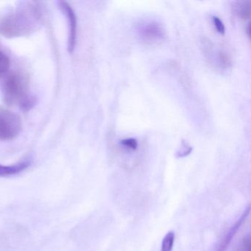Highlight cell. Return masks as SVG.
Here are the masks:
<instances>
[{
    "label": "cell",
    "instance_id": "obj_1",
    "mask_svg": "<svg viewBox=\"0 0 251 251\" xmlns=\"http://www.w3.org/2000/svg\"><path fill=\"white\" fill-rule=\"evenodd\" d=\"M39 22L37 10L33 7L19 10L0 21V34L7 38L30 34Z\"/></svg>",
    "mask_w": 251,
    "mask_h": 251
},
{
    "label": "cell",
    "instance_id": "obj_2",
    "mask_svg": "<svg viewBox=\"0 0 251 251\" xmlns=\"http://www.w3.org/2000/svg\"><path fill=\"white\" fill-rule=\"evenodd\" d=\"M29 80L21 72H13L5 77L3 83V98L5 103L14 105L21 102L28 96Z\"/></svg>",
    "mask_w": 251,
    "mask_h": 251
},
{
    "label": "cell",
    "instance_id": "obj_3",
    "mask_svg": "<svg viewBox=\"0 0 251 251\" xmlns=\"http://www.w3.org/2000/svg\"><path fill=\"white\" fill-rule=\"evenodd\" d=\"M23 123L17 114L0 110V141H10L17 138L21 133Z\"/></svg>",
    "mask_w": 251,
    "mask_h": 251
},
{
    "label": "cell",
    "instance_id": "obj_4",
    "mask_svg": "<svg viewBox=\"0 0 251 251\" xmlns=\"http://www.w3.org/2000/svg\"><path fill=\"white\" fill-rule=\"evenodd\" d=\"M59 8L68 21V51L70 53H72L75 48L77 40V17L74 10L68 2L64 1L59 2Z\"/></svg>",
    "mask_w": 251,
    "mask_h": 251
},
{
    "label": "cell",
    "instance_id": "obj_5",
    "mask_svg": "<svg viewBox=\"0 0 251 251\" xmlns=\"http://www.w3.org/2000/svg\"><path fill=\"white\" fill-rule=\"evenodd\" d=\"M138 33L144 42L155 43L162 40L164 36V29L155 22H145L139 25Z\"/></svg>",
    "mask_w": 251,
    "mask_h": 251
},
{
    "label": "cell",
    "instance_id": "obj_6",
    "mask_svg": "<svg viewBox=\"0 0 251 251\" xmlns=\"http://www.w3.org/2000/svg\"><path fill=\"white\" fill-rule=\"evenodd\" d=\"M32 164L30 158H25L20 162L16 163L11 165H2L0 164V177H8L15 176L23 173L26 169L28 168Z\"/></svg>",
    "mask_w": 251,
    "mask_h": 251
},
{
    "label": "cell",
    "instance_id": "obj_7",
    "mask_svg": "<svg viewBox=\"0 0 251 251\" xmlns=\"http://www.w3.org/2000/svg\"><path fill=\"white\" fill-rule=\"evenodd\" d=\"M236 14L238 17L242 20H247L251 17V1H243L236 5Z\"/></svg>",
    "mask_w": 251,
    "mask_h": 251
},
{
    "label": "cell",
    "instance_id": "obj_8",
    "mask_svg": "<svg viewBox=\"0 0 251 251\" xmlns=\"http://www.w3.org/2000/svg\"><path fill=\"white\" fill-rule=\"evenodd\" d=\"M175 239H176L175 232L173 230L169 231L164 236L162 242H161V251H173Z\"/></svg>",
    "mask_w": 251,
    "mask_h": 251
},
{
    "label": "cell",
    "instance_id": "obj_9",
    "mask_svg": "<svg viewBox=\"0 0 251 251\" xmlns=\"http://www.w3.org/2000/svg\"><path fill=\"white\" fill-rule=\"evenodd\" d=\"M11 61L8 55L0 50V77L9 70Z\"/></svg>",
    "mask_w": 251,
    "mask_h": 251
},
{
    "label": "cell",
    "instance_id": "obj_10",
    "mask_svg": "<svg viewBox=\"0 0 251 251\" xmlns=\"http://www.w3.org/2000/svg\"><path fill=\"white\" fill-rule=\"evenodd\" d=\"M219 60H220L221 65L225 68H228V67H231V58L226 51H220V52H219Z\"/></svg>",
    "mask_w": 251,
    "mask_h": 251
},
{
    "label": "cell",
    "instance_id": "obj_11",
    "mask_svg": "<svg viewBox=\"0 0 251 251\" xmlns=\"http://www.w3.org/2000/svg\"><path fill=\"white\" fill-rule=\"evenodd\" d=\"M121 144L123 146L132 151H136L138 148V142L136 139L128 138V139H123L121 141Z\"/></svg>",
    "mask_w": 251,
    "mask_h": 251
},
{
    "label": "cell",
    "instance_id": "obj_12",
    "mask_svg": "<svg viewBox=\"0 0 251 251\" xmlns=\"http://www.w3.org/2000/svg\"><path fill=\"white\" fill-rule=\"evenodd\" d=\"M212 22L217 31L221 34H224L225 32H226V27H225L223 21L218 17L214 16V17H212Z\"/></svg>",
    "mask_w": 251,
    "mask_h": 251
},
{
    "label": "cell",
    "instance_id": "obj_13",
    "mask_svg": "<svg viewBox=\"0 0 251 251\" xmlns=\"http://www.w3.org/2000/svg\"><path fill=\"white\" fill-rule=\"evenodd\" d=\"M192 148L187 145V144L183 143V147L180 151L177 152V157L181 158V157H185L189 155L192 152Z\"/></svg>",
    "mask_w": 251,
    "mask_h": 251
},
{
    "label": "cell",
    "instance_id": "obj_14",
    "mask_svg": "<svg viewBox=\"0 0 251 251\" xmlns=\"http://www.w3.org/2000/svg\"><path fill=\"white\" fill-rule=\"evenodd\" d=\"M242 251H251V240L249 238H245L242 243Z\"/></svg>",
    "mask_w": 251,
    "mask_h": 251
},
{
    "label": "cell",
    "instance_id": "obj_15",
    "mask_svg": "<svg viewBox=\"0 0 251 251\" xmlns=\"http://www.w3.org/2000/svg\"><path fill=\"white\" fill-rule=\"evenodd\" d=\"M247 35H248V37H250V23H248V27H247Z\"/></svg>",
    "mask_w": 251,
    "mask_h": 251
}]
</instances>
